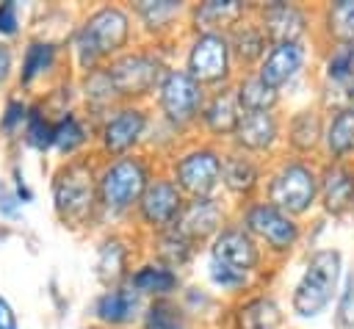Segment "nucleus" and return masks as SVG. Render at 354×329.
<instances>
[{
    "mask_svg": "<svg viewBox=\"0 0 354 329\" xmlns=\"http://www.w3.org/2000/svg\"><path fill=\"white\" fill-rule=\"evenodd\" d=\"M138 44L136 19L127 0H100L77 11L75 30L66 41V61L75 77L102 69L116 55Z\"/></svg>",
    "mask_w": 354,
    "mask_h": 329,
    "instance_id": "f257e3e1",
    "label": "nucleus"
},
{
    "mask_svg": "<svg viewBox=\"0 0 354 329\" xmlns=\"http://www.w3.org/2000/svg\"><path fill=\"white\" fill-rule=\"evenodd\" d=\"M50 207L55 221L75 235L102 232L100 194H97V158L80 155L58 160L50 171Z\"/></svg>",
    "mask_w": 354,
    "mask_h": 329,
    "instance_id": "f03ea898",
    "label": "nucleus"
},
{
    "mask_svg": "<svg viewBox=\"0 0 354 329\" xmlns=\"http://www.w3.org/2000/svg\"><path fill=\"white\" fill-rule=\"evenodd\" d=\"M160 163L147 152H133L111 160H97V194L102 227H130L133 210L144 196Z\"/></svg>",
    "mask_w": 354,
    "mask_h": 329,
    "instance_id": "7ed1b4c3",
    "label": "nucleus"
},
{
    "mask_svg": "<svg viewBox=\"0 0 354 329\" xmlns=\"http://www.w3.org/2000/svg\"><path fill=\"white\" fill-rule=\"evenodd\" d=\"M177 58H180V41L177 44L138 41L127 53L108 61L102 69H105L119 102L149 105L163 75L177 64Z\"/></svg>",
    "mask_w": 354,
    "mask_h": 329,
    "instance_id": "20e7f679",
    "label": "nucleus"
},
{
    "mask_svg": "<svg viewBox=\"0 0 354 329\" xmlns=\"http://www.w3.org/2000/svg\"><path fill=\"white\" fill-rule=\"evenodd\" d=\"M343 274H346V257L337 246L304 249L301 274L288 290V315L299 321L321 318L335 304Z\"/></svg>",
    "mask_w": 354,
    "mask_h": 329,
    "instance_id": "39448f33",
    "label": "nucleus"
},
{
    "mask_svg": "<svg viewBox=\"0 0 354 329\" xmlns=\"http://www.w3.org/2000/svg\"><path fill=\"white\" fill-rule=\"evenodd\" d=\"M318 160H304L282 152L266 166L263 199L299 221H310L318 213Z\"/></svg>",
    "mask_w": 354,
    "mask_h": 329,
    "instance_id": "423d86ee",
    "label": "nucleus"
},
{
    "mask_svg": "<svg viewBox=\"0 0 354 329\" xmlns=\"http://www.w3.org/2000/svg\"><path fill=\"white\" fill-rule=\"evenodd\" d=\"M232 221L241 224L260 243L268 263L277 268L290 263L304 249V221L282 213L263 196L232 207Z\"/></svg>",
    "mask_w": 354,
    "mask_h": 329,
    "instance_id": "0eeeda50",
    "label": "nucleus"
},
{
    "mask_svg": "<svg viewBox=\"0 0 354 329\" xmlns=\"http://www.w3.org/2000/svg\"><path fill=\"white\" fill-rule=\"evenodd\" d=\"M221 160H224V147L199 135H188L160 163V169L177 182L185 199H199V196H218Z\"/></svg>",
    "mask_w": 354,
    "mask_h": 329,
    "instance_id": "6e6552de",
    "label": "nucleus"
},
{
    "mask_svg": "<svg viewBox=\"0 0 354 329\" xmlns=\"http://www.w3.org/2000/svg\"><path fill=\"white\" fill-rule=\"evenodd\" d=\"M152 108L138 102H119L97 122L94 130V158L111 160L133 152H144L147 133L152 127Z\"/></svg>",
    "mask_w": 354,
    "mask_h": 329,
    "instance_id": "1a4fd4ad",
    "label": "nucleus"
},
{
    "mask_svg": "<svg viewBox=\"0 0 354 329\" xmlns=\"http://www.w3.org/2000/svg\"><path fill=\"white\" fill-rule=\"evenodd\" d=\"M177 66H183L207 91L232 86L238 77L227 36L221 33H185L180 41Z\"/></svg>",
    "mask_w": 354,
    "mask_h": 329,
    "instance_id": "9d476101",
    "label": "nucleus"
},
{
    "mask_svg": "<svg viewBox=\"0 0 354 329\" xmlns=\"http://www.w3.org/2000/svg\"><path fill=\"white\" fill-rule=\"evenodd\" d=\"M205 100H207V88L199 86L183 66L174 64L163 75L149 108L160 122L171 124L174 130H180L185 135H196V124H199Z\"/></svg>",
    "mask_w": 354,
    "mask_h": 329,
    "instance_id": "9b49d317",
    "label": "nucleus"
},
{
    "mask_svg": "<svg viewBox=\"0 0 354 329\" xmlns=\"http://www.w3.org/2000/svg\"><path fill=\"white\" fill-rule=\"evenodd\" d=\"M185 194L177 188V182L160 169L144 196L138 199L136 210H133V218H130V229L144 241V238H152L158 232H166V229H174L177 227V218L185 207Z\"/></svg>",
    "mask_w": 354,
    "mask_h": 329,
    "instance_id": "f8f14e48",
    "label": "nucleus"
},
{
    "mask_svg": "<svg viewBox=\"0 0 354 329\" xmlns=\"http://www.w3.org/2000/svg\"><path fill=\"white\" fill-rule=\"evenodd\" d=\"M252 14L266 30L271 44L299 41L315 44V6L301 0H260L252 3Z\"/></svg>",
    "mask_w": 354,
    "mask_h": 329,
    "instance_id": "ddd939ff",
    "label": "nucleus"
},
{
    "mask_svg": "<svg viewBox=\"0 0 354 329\" xmlns=\"http://www.w3.org/2000/svg\"><path fill=\"white\" fill-rule=\"evenodd\" d=\"M205 257L218 260V263H224V265H232V268H238V271H246V274H252L254 279H260L266 288H271L274 276L279 274V268L268 263V257H266V252L260 249V243H257L241 224H235V221L224 224V229L207 243Z\"/></svg>",
    "mask_w": 354,
    "mask_h": 329,
    "instance_id": "4468645a",
    "label": "nucleus"
},
{
    "mask_svg": "<svg viewBox=\"0 0 354 329\" xmlns=\"http://www.w3.org/2000/svg\"><path fill=\"white\" fill-rule=\"evenodd\" d=\"M69 75V61H66V44H58L53 39L41 36H28L22 44V53L17 58V86L28 97H36V88H50L55 80Z\"/></svg>",
    "mask_w": 354,
    "mask_h": 329,
    "instance_id": "2eb2a0df",
    "label": "nucleus"
},
{
    "mask_svg": "<svg viewBox=\"0 0 354 329\" xmlns=\"http://www.w3.org/2000/svg\"><path fill=\"white\" fill-rule=\"evenodd\" d=\"M144 254V241L130 227H108L97 232L94 243V279L100 288L127 282L133 265Z\"/></svg>",
    "mask_w": 354,
    "mask_h": 329,
    "instance_id": "dca6fc26",
    "label": "nucleus"
},
{
    "mask_svg": "<svg viewBox=\"0 0 354 329\" xmlns=\"http://www.w3.org/2000/svg\"><path fill=\"white\" fill-rule=\"evenodd\" d=\"M313 69H315V44L282 41L268 47L263 64L257 66V75L274 91L288 97L299 83H304L307 77L313 80Z\"/></svg>",
    "mask_w": 354,
    "mask_h": 329,
    "instance_id": "f3484780",
    "label": "nucleus"
},
{
    "mask_svg": "<svg viewBox=\"0 0 354 329\" xmlns=\"http://www.w3.org/2000/svg\"><path fill=\"white\" fill-rule=\"evenodd\" d=\"M136 19L138 41L149 44H177L185 36L188 0H127Z\"/></svg>",
    "mask_w": 354,
    "mask_h": 329,
    "instance_id": "a211bd4d",
    "label": "nucleus"
},
{
    "mask_svg": "<svg viewBox=\"0 0 354 329\" xmlns=\"http://www.w3.org/2000/svg\"><path fill=\"white\" fill-rule=\"evenodd\" d=\"M213 329H288V307L271 288H257L224 307Z\"/></svg>",
    "mask_w": 354,
    "mask_h": 329,
    "instance_id": "6ab92c4d",
    "label": "nucleus"
},
{
    "mask_svg": "<svg viewBox=\"0 0 354 329\" xmlns=\"http://www.w3.org/2000/svg\"><path fill=\"white\" fill-rule=\"evenodd\" d=\"M144 307L147 301L127 282L108 285L91 296L86 307V321L91 329H136Z\"/></svg>",
    "mask_w": 354,
    "mask_h": 329,
    "instance_id": "aec40b11",
    "label": "nucleus"
},
{
    "mask_svg": "<svg viewBox=\"0 0 354 329\" xmlns=\"http://www.w3.org/2000/svg\"><path fill=\"white\" fill-rule=\"evenodd\" d=\"M324 124L326 108L313 102H301L285 111V130H282V152L304 160L321 163V144H324Z\"/></svg>",
    "mask_w": 354,
    "mask_h": 329,
    "instance_id": "412c9836",
    "label": "nucleus"
},
{
    "mask_svg": "<svg viewBox=\"0 0 354 329\" xmlns=\"http://www.w3.org/2000/svg\"><path fill=\"white\" fill-rule=\"evenodd\" d=\"M282 130H285V108L263 111V113H243L230 147L263 163H271L274 158L282 155Z\"/></svg>",
    "mask_w": 354,
    "mask_h": 329,
    "instance_id": "4be33fe9",
    "label": "nucleus"
},
{
    "mask_svg": "<svg viewBox=\"0 0 354 329\" xmlns=\"http://www.w3.org/2000/svg\"><path fill=\"white\" fill-rule=\"evenodd\" d=\"M266 166L263 160L241 152V149H232V147H224V160H221V196L238 207V205H246L252 199H260L263 196V185H266Z\"/></svg>",
    "mask_w": 354,
    "mask_h": 329,
    "instance_id": "5701e85b",
    "label": "nucleus"
},
{
    "mask_svg": "<svg viewBox=\"0 0 354 329\" xmlns=\"http://www.w3.org/2000/svg\"><path fill=\"white\" fill-rule=\"evenodd\" d=\"M232 221V205L218 194V196H199V199H188L180 218H177V229L194 241L199 249H207V243L224 229V224Z\"/></svg>",
    "mask_w": 354,
    "mask_h": 329,
    "instance_id": "b1692460",
    "label": "nucleus"
},
{
    "mask_svg": "<svg viewBox=\"0 0 354 329\" xmlns=\"http://www.w3.org/2000/svg\"><path fill=\"white\" fill-rule=\"evenodd\" d=\"M318 213L326 221H343L354 213V160L321 163Z\"/></svg>",
    "mask_w": 354,
    "mask_h": 329,
    "instance_id": "393cba45",
    "label": "nucleus"
},
{
    "mask_svg": "<svg viewBox=\"0 0 354 329\" xmlns=\"http://www.w3.org/2000/svg\"><path fill=\"white\" fill-rule=\"evenodd\" d=\"M243 111L235 100V91L232 86H224V88H216V91H207V100H205V108L199 113V124H196V135L199 138H207L218 147H230L235 130H238V122H241Z\"/></svg>",
    "mask_w": 354,
    "mask_h": 329,
    "instance_id": "a878e982",
    "label": "nucleus"
},
{
    "mask_svg": "<svg viewBox=\"0 0 354 329\" xmlns=\"http://www.w3.org/2000/svg\"><path fill=\"white\" fill-rule=\"evenodd\" d=\"M252 14L249 0H188L185 33H221L227 36L243 17Z\"/></svg>",
    "mask_w": 354,
    "mask_h": 329,
    "instance_id": "bb28decb",
    "label": "nucleus"
},
{
    "mask_svg": "<svg viewBox=\"0 0 354 329\" xmlns=\"http://www.w3.org/2000/svg\"><path fill=\"white\" fill-rule=\"evenodd\" d=\"M127 285L144 299V301H163V299H177L180 290L185 288V274L141 254L138 263L133 265Z\"/></svg>",
    "mask_w": 354,
    "mask_h": 329,
    "instance_id": "cd10ccee",
    "label": "nucleus"
},
{
    "mask_svg": "<svg viewBox=\"0 0 354 329\" xmlns=\"http://www.w3.org/2000/svg\"><path fill=\"white\" fill-rule=\"evenodd\" d=\"M94 130L97 124L80 108L58 116L53 127V155H58V160L94 155Z\"/></svg>",
    "mask_w": 354,
    "mask_h": 329,
    "instance_id": "c85d7f7f",
    "label": "nucleus"
},
{
    "mask_svg": "<svg viewBox=\"0 0 354 329\" xmlns=\"http://www.w3.org/2000/svg\"><path fill=\"white\" fill-rule=\"evenodd\" d=\"M354 47V0H326L315 6V47Z\"/></svg>",
    "mask_w": 354,
    "mask_h": 329,
    "instance_id": "c756f323",
    "label": "nucleus"
},
{
    "mask_svg": "<svg viewBox=\"0 0 354 329\" xmlns=\"http://www.w3.org/2000/svg\"><path fill=\"white\" fill-rule=\"evenodd\" d=\"M227 44H230V53H232L238 75L257 72V66L263 64V58H266V53L271 47V41H268L266 30L260 28V22L254 19V14L243 17L235 28H230Z\"/></svg>",
    "mask_w": 354,
    "mask_h": 329,
    "instance_id": "7c9ffc66",
    "label": "nucleus"
},
{
    "mask_svg": "<svg viewBox=\"0 0 354 329\" xmlns=\"http://www.w3.org/2000/svg\"><path fill=\"white\" fill-rule=\"evenodd\" d=\"M144 254L185 274L194 268V263L199 260V254H205V249H199L194 241H188L177 227L174 229H166V232H158L152 238H144Z\"/></svg>",
    "mask_w": 354,
    "mask_h": 329,
    "instance_id": "2f4dec72",
    "label": "nucleus"
},
{
    "mask_svg": "<svg viewBox=\"0 0 354 329\" xmlns=\"http://www.w3.org/2000/svg\"><path fill=\"white\" fill-rule=\"evenodd\" d=\"M354 160V105H340L326 111L321 163Z\"/></svg>",
    "mask_w": 354,
    "mask_h": 329,
    "instance_id": "473e14b6",
    "label": "nucleus"
},
{
    "mask_svg": "<svg viewBox=\"0 0 354 329\" xmlns=\"http://www.w3.org/2000/svg\"><path fill=\"white\" fill-rule=\"evenodd\" d=\"M205 285L221 299V301H238L243 299L246 293L257 290V288H266L260 279H254L252 274L246 271H238L232 265H224L218 260H210L205 257Z\"/></svg>",
    "mask_w": 354,
    "mask_h": 329,
    "instance_id": "72a5a7b5",
    "label": "nucleus"
},
{
    "mask_svg": "<svg viewBox=\"0 0 354 329\" xmlns=\"http://www.w3.org/2000/svg\"><path fill=\"white\" fill-rule=\"evenodd\" d=\"M77 100H80V111L97 124L100 119H105V113L111 108L119 105V97L105 75V69H94L88 75L77 77Z\"/></svg>",
    "mask_w": 354,
    "mask_h": 329,
    "instance_id": "f704fd0d",
    "label": "nucleus"
},
{
    "mask_svg": "<svg viewBox=\"0 0 354 329\" xmlns=\"http://www.w3.org/2000/svg\"><path fill=\"white\" fill-rule=\"evenodd\" d=\"M177 301L199 329H213L227 307V301H221L205 282H185Z\"/></svg>",
    "mask_w": 354,
    "mask_h": 329,
    "instance_id": "c9c22d12",
    "label": "nucleus"
},
{
    "mask_svg": "<svg viewBox=\"0 0 354 329\" xmlns=\"http://www.w3.org/2000/svg\"><path fill=\"white\" fill-rule=\"evenodd\" d=\"M235 100L241 105L243 113H263V111H282L285 97L279 91H274L268 83L260 80L257 72H243L235 77L232 83Z\"/></svg>",
    "mask_w": 354,
    "mask_h": 329,
    "instance_id": "e433bc0d",
    "label": "nucleus"
},
{
    "mask_svg": "<svg viewBox=\"0 0 354 329\" xmlns=\"http://www.w3.org/2000/svg\"><path fill=\"white\" fill-rule=\"evenodd\" d=\"M136 329H199V326L185 315L177 299H163V301H147Z\"/></svg>",
    "mask_w": 354,
    "mask_h": 329,
    "instance_id": "4c0bfd02",
    "label": "nucleus"
},
{
    "mask_svg": "<svg viewBox=\"0 0 354 329\" xmlns=\"http://www.w3.org/2000/svg\"><path fill=\"white\" fill-rule=\"evenodd\" d=\"M53 127H55V122H53V119L44 113V108L33 100L19 141H22L28 149L39 152V155H53Z\"/></svg>",
    "mask_w": 354,
    "mask_h": 329,
    "instance_id": "58836bf2",
    "label": "nucleus"
},
{
    "mask_svg": "<svg viewBox=\"0 0 354 329\" xmlns=\"http://www.w3.org/2000/svg\"><path fill=\"white\" fill-rule=\"evenodd\" d=\"M188 135L185 133H180V130H174L171 124H166V122H160L158 116L152 119V127H149V133H147V144H144V152L147 155H152L158 163H163L183 141H185Z\"/></svg>",
    "mask_w": 354,
    "mask_h": 329,
    "instance_id": "ea45409f",
    "label": "nucleus"
},
{
    "mask_svg": "<svg viewBox=\"0 0 354 329\" xmlns=\"http://www.w3.org/2000/svg\"><path fill=\"white\" fill-rule=\"evenodd\" d=\"M30 97L25 94H11L6 102H3V111H0V133L6 138H22V130H25V122H28V113H30Z\"/></svg>",
    "mask_w": 354,
    "mask_h": 329,
    "instance_id": "a19ab883",
    "label": "nucleus"
},
{
    "mask_svg": "<svg viewBox=\"0 0 354 329\" xmlns=\"http://www.w3.org/2000/svg\"><path fill=\"white\" fill-rule=\"evenodd\" d=\"M332 326L335 329H354V268H346L340 290L332 304Z\"/></svg>",
    "mask_w": 354,
    "mask_h": 329,
    "instance_id": "79ce46f5",
    "label": "nucleus"
},
{
    "mask_svg": "<svg viewBox=\"0 0 354 329\" xmlns=\"http://www.w3.org/2000/svg\"><path fill=\"white\" fill-rule=\"evenodd\" d=\"M22 33V6L17 0L0 3V39L8 41Z\"/></svg>",
    "mask_w": 354,
    "mask_h": 329,
    "instance_id": "37998d69",
    "label": "nucleus"
},
{
    "mask_svg": "<svg viewBox=\"0 0 354 329\" xmlns=\"http://www.w3.org/2000/svg\"><path fill=\"white\" fill-rule=\"evenodd\" d=\"M17 75V50L11 47V41L0 39V88H6Z\"/></svg>",
    "mask_w": 354,
    "mask_h": 329,
    "instance_id": "c03bdc74",
    "label": "nucleus"
},
{
    "mask_svg": "<svg viewBox=\"0 0 354 329\" xmlns=\"http://www.w3.org/2000/svg\"><path fill=\"white\" fill-rule=\"evenodd\" d=\"M19 216H22V202L17 199V194L11 191V185L0 182V218L17 221Z\"/></svg>",
    "mask_w": 354,
    "mask_h": 329,
    "instance_id": "a18cd8bd",
    "label": "nucleus"
},
{
    "mask_svg": "<svg viewBox=\"0 0 354 329\" xmlns=\"http://www.w3.org/2000/svg\"><path fill=\"white\" fill-rule=\"evenodd\" d=\"M11 191L17 194V199H19L22 205H30V202L36 199V194H33L30 182L25 180V174L19 171V166H14V171H11Z\"/></svg>",
    "mask_w": 354,
    "mask_h": 329,
    "instance_id": "49530a36",
    "label": "nucleus"
},
{
    "mask_svg": "<svg viewBox=\"0 0 354 329\" xmlns=\"http://www.w3.org/2000/svg\"><path fill=\"white\" fill-rule=\"evenodd\" d=\"M0 329H19V318L6 296H0Z\"/></svg>",
    "mask_w": 354,
    "mask_h": 329,
    "instance_id": "de8ad7c7",
    "label": "nucleus"
},
{
    "mask_svg": "<svg viewBox=\"0 0 354 329\" xmlns=\"http://www.w3.org/2000/svg\"><path fill=\"white\" fill-rule=\"evenodd\" d=\"M351 216H354V213H351Z\"/></svg>",
    "mask_w": 354,
    "mask_h": 329,
    "instance_id": "09e8293b",
    "label": "nucleus"
}]
</instances>
